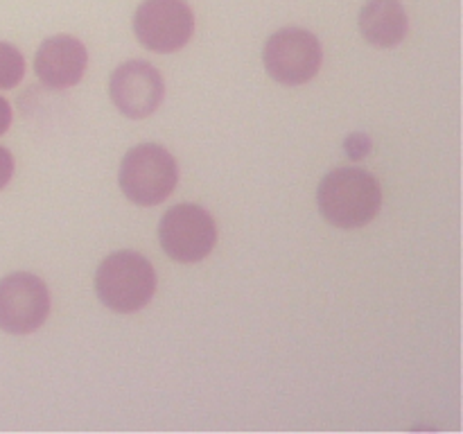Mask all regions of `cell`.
Returning <instances> with one entry per match:
<instances>
[{
	"instance_id": "6",
	"label": "cell",
	"mask_w": 463,
	"mask_h": 434,
	"mask_svg": "<svg viewBox=\"0 0 463 434\" xmlns=\"http://www.w3.org/2000/svg\"><path fill=\"white\" fill-rule=\"evenodd\" d=\"M194 14L185 0H143L134 12V34L143 48L170 54L193 39Z\"/></svg>"
},
{
	"instance_id": "3",
	"label": "cell",
	"mask_w": 463,
	"mask_h": 434,
	"mask_svg": "<svg viewBox=\"0 0 463 434\" xmlns=\"http://www.w3.org/2000/svg\"><path fill=\"white\" fill-rule=\"evenodd\" d=\"M118 184L131 203L156 206L175 193L179 184V165L163 145H136L122 158Z\"/></svg>"
},
{
	"instance_id": "2",
	"label": "cell",
	"mask_w": 463,
	"mask_h": 434,
	"mask_svg": "<svg viewBox=\"0 0 463 434\" xmlns=\"http://www.w3.org/2000/svg\"><path fill=\"white\" fill-rule=\"evenodd\" d=\"M156 292V269L138 251H116L99 262L95 271V294L109 310L129 315L152 301Z\"/></svg>"
},
{
	"instance_id": "7",
	"label": "cell",
	"mask_w": 463,
	"mask_h": 434,
	"mask_svg": "<svg viewBox=\"0 0 463 434\" xmlns=\"http://www.w3.org/2000/svg\"><path fill=\"white\" fill-rule=\"evenodd\" d=\"M50 315V289L30 271H14L0 280V330L30 335Z\"/></svg>"
},
{
	"instance_id": "10",
	"label": "cell",
	"mask_w": 463,
	"mask_h": 434,
	"mask_svg": "<svg viewBox=\"0 0 463 434\" xmlns=\"http://www.w3.org/2000/svg\"><path fill=\"white\" fill-rule=\"evenodd\" d=\"M357 25L375 48H396L410 32V18L401 0H369L362 7Z\"/></svg>"
},
{
	"instance_id": "4",
	"label": "cell",
	"mask_w": 463,
	"mask_h": 434,
	"mask_svg": "<svg viewBox=\"0 0 463 434\" xmlns=\"http://www.w3.org/2000/svg\"><path fill=\"white\" fill-rule=\"evenodd\" d=\"M324 48L319 36L303 27H283L267 39L262 63L274 81L283 86H301L319 72Z\"/></svg>"
},
{
	"instance_id": "9",
	"label": "cell",
	"mask_w": 463,
	"mask_h": 434,
	"mask_svg": "<svg viewBox=\"0 0 463 434\" xmlns=\"http://www.w3.org/2000/svg\"><path fill=\"white\" fill-rule=\"evenodd\" d=\"M89 66V52L80 39L71 34L48 36L36 50L34 72L48 89H71L80 84Z\"/></svg>"
},
{
	"instance_id": "11",
	"label": "cell",
	"mask_w": 463,
	"mask_h": 434,
	"mask_svg": "<svg viewBox=\"0 0 463 434\" xmlns=\"http://www.w3.org/2000/svg\"><path fill=\"white\" fill-rule=\"evenodd\" d=\"M25 75V59L21 50L0 41V89H14Z\"/></svg>"
},
{
	"instance_id": "12",
	"label": "cell",
	"mask_w": 463,
	"mask_h": 434,
	"mask_svg": "<svg viewBox=\"0 0 463 434\" xmlns=\"http://www.w3.org/2000/svg\"><path fill=\"white\" fill-rule=\"evenodd\" d=\"M344 147H346V154L351 161H360V158H364L369 154L371 140L366 134H351L346 138V143H344Z\"/></svg>"
},
{
	"instance_id": "5",
	"label": "cell",
	"mask_w": 463,
	"mask_h": 434,
	"mask_svg": "<svg viewBox=\"0 0 463 434\" xmlns=\"http://www.w3.org/2000/svg\"><path fill=\"white\" fill-rule=\"evenodd\" d=\"M161 247L172 260L199 262L215 249L217 226L211 212L197 203H176L158 224Z\"/></svg>"
},
{
	"instance_id": "13",
	"label": "cell",
	"mask_w": 463,
	"mask_h": 434,
	"mask_svg": "<svg viewBox=\"0 0 463 434\" xmlns=\"http://www.w3.org/2000/svg\"><path fill=\"white\" fill-rule=\"evenodd\" d=\"M12 176H14V156L9 149H5L3 145H0V190L12 181Z\"/></svg>"
},
{
	"instance_id": "1",
	"label": "cell",
	"mask_w": 463,
	"mask_h": 434,
	"mask_svg": "<svg viewBox=\"0 0 463 434\" xmlns=\"http://www.w3.org/2000/svg\"><path fill=\"white\" fill-rule=\"evenodd\" d=\"M321 217L337 229H360L373 222L383 208V190L371 172L337 167L317 188Z\"/></svg>"
},
{
	"instance_id": "14",
	"label": "cell",
	"mask_w": 463,
	"mask_h": 434,
	"mask_svg": "<svg viewBox=\"0 0 463 434\" xmlns=\"http://www.w3.org/2000/svg\"><path fill=\"white\" fill-rule=\"evenodd\" d=\"M9 125H12V107H9L7 99L0 95V136L9 129Z\"/></svg>"
},
{
	"instance_id": "8",
	"label": "cell",
	"mask_w": 463,
	"mask_h": 434,
	"mask_svg": "<svg viewBox=\"0 0 463 434\" xmlns=\"http://www.w3.org/2000/svg\"><path fill=\"white\" fill-rule=\"evenodd\" d=\"M109 95L122 116L131 120L147 118L161 107L165 98V81L161 72L147 61H125L111 72Z\"/></svg>"
}]
</instances>
